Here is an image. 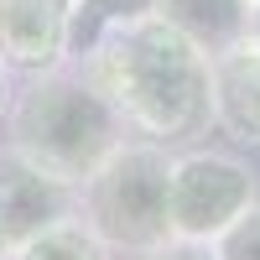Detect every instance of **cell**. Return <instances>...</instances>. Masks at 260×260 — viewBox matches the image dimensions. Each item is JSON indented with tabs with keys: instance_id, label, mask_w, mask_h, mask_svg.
<instances>
[{
	"instance_id": "cell-1",
	"label": "cell",
	"mask_w": 260,
	"mask_h": 260,
	"mask_svg": "<svg viewBox=\"0 0 260 260\" xmlns=\"http://www.w3.org/2000/svg\"><path fill=\"white\" fill-rule=\"evenodd\" d=\"M78 68L115 104L125 130L156 146H182L213 125V57L161 16L110 26Z\"/></svg>"
},
{
	"instance_id": "cell-2",
	"label": "cell",
	"mask_w": 260,
	"mask_h": 260,
	"mask_svg": "<svg viewBox=\"0 0 260 260\" xmlns=\"http://www.w3.org/2000/svg\"><path fill=\"white\" fill-rule=\"evenodd\" d=\"M6 130V146L21 161H31L73 192L125 146V120L115 115V104L83 78V68H68V62L26 78L11 94Z\"/></svg>"
},
{
	"instance_id": "cell-3",
	"label": "cell",
	"mask_w": 260,
	"mask_h": 260,
	"mask_svg": "<svg viewBox=\"0 0 260 260\" xmlns=\"http://www.w3.org/2000/svg\"><path fill=\"white\" fill-rule=\"evenodd\" d=\"M78 219L115 255H151L172 240V151L156 141H125L78 187Z\"/></svg>"
},
{
	"instance_id": "cell-4",
	"label": "cell",
	"mask_w": 260,
	"mask_h": 260,
	"mask_svg": "<svg viewBox=\"0 0 260 260\" xmlns=\"http://www.w3.org/2000/svg\"><path fill=\"white\" fill-rule=\"evenodd\" d=\"M255 203H260V182L250 161L229 156V151H208V146L172 156V240L213 245Z\"/></svg>"
},
{
	"instance_id": "cell-5",
	"label": "cell",
	"mask_w": 260,
	"mask_h": 260,
	"mask_svg": "<svg viewBox=\"0 0 260 260\" xmlns=\"http://www.w3.org/2000/svg\"><path fill=\"white\" fill-rule=\"evenodd\" d=\"M73 0H0V62L11 78H37L68 62Z\"/></svg>"
},
{
	"instance_id": "cell-6",
	"label": "cell",
	"mask_w": 260,
	"mask_h": 260,
	"mask_svg": "<svg viewBox=\"0 0 260 260\" xmlns=\"http://www.w3.org/2000/svg\"><path fill=\"white\" fill-rule=\"evenodd\" d=\"M0 208H6V219L16 229V245H21V240H31L37 229L78 213V192L52 182L47 172H37L31 161H21L11 146H0Z\"/></svg>"
},
{
	"instance_id": "cell-7",
	"label": "cell",
	"mask_w": 260,
	"mask_h": 260,
	"mask_svg": "<svg viewBox=\"0 0 260 260\" xmlns=\"http://www.w3.org/2000/svg\"><path fill=\"white\" fill-rule=\"evenodd\" d=\"M213 125L260 146V42H234L213 57Z\"/></svg>"
},
{
	"instance_id": "cell-8",
	"label": "cell",
	"mask_w": 260,
	"mask_h": 260,
	"mask_svg": "<svg viewBox=\"0 0 260 260\" xmlns=\"http://www.w3.org/2000/svg\"><path fill=\"white\" fill-rule=\"evenodd\" d=\"M156 16L208 57H219L250 37V0H156Z\"/></svg>"
},
{
	"instance_id": "cell-9",
	"label": "cell",
	"mask_w": 260,
	"mask_h": 260,
	"mask_svg": "<svg viewBox=\"0 0 260 260\" xmlns=\"http://www.w3.org/2000/svg\"><path fill=\"white\" fill-rule=\"evenodd\" d=\"M11 260H115V250L104 245L78 213H68V219L37 229L31 240H21Z\"/></svg>"
},
{
	"instance_id": "cell-10",
	"label": "cell",
	"mask_w": 260,
	"mask_h": 260,
	"mask_svg": "<svg viewBox=\"0 0 260 260\" xmlns=\"http://www.w3.org/2000/svg\"><path fill=\"white\" fill-rule=\"evenodd\" d=\"M156 16V0H73V37L68 57H83L110 26H130V21Z\"/></svg>"
},
{
	"instance_id": "cell-11",
	"label": "cell",
	"mask_w": 260,
	"mask_h": 260,
	"mask_svg": "<svg viewBox=\"0 0 260 260\" xmlns=\"http://www.w3.org/2000/svg\"><path fill=\"white\" fill-rule=\"evenodd\" d=\"M213 255L219 260H260V203L234 229H224L219 240H213Z\"/></svg>"
},
{
	"instance_id": "cell-12",
	"label": "cell",
	"mask_w": 260,
	"mask_h": 260,
	"mask_svg": "<svg viewBox=\"0 0 260 260\" xmlns=\"http://www.w3.org/2000/svg\"><path fill=\"white\" fill-rule=\"evenodd\" d=\"M141 260H219L213 255V245H192V240H167L161 250H151Z\"/></svg>"
},
{
	"instance_id": "cell-13",
	"label": "cell",
	"mask_w": 260,
	"mask_h": 260,
	"mask_svg": "<svg viewBox=\"0 0 260 260\" xmlns=\"http://www.w3.org/2000/svg\"><path fill=\"white\" fill-rule=\"evenodd\" d=\"M11 255H16V229L6 219V208H0V260H11Z\"/></svg>"
},
{
	"instance_id": "cell-14",
	"label": "cell",
	"mask_w": 260,
	"mask_h": 260,
	"mask_svg": "<svg viewBox=\"0 0 260 260\" xmlns=\"http://www.w3.org/2000/svg\"><path fill=\"white\" fill-rule=\"evenodd\" d=\"M11 68H6V62H0V120H6V110H11Z\"/></svg>"
},
{
	"instance_id": "cell-15",
	"label": "cell",
	"mask_w": 260,
	"mask_h": 260,
	"mask_svg": "<svg viewBox=\"0 0 260 260\" xmlns=\"http://www.w3.org/2000/svg\"><path fill=\"white\" fill-rule=\"evenodd\" d=\"M250 42H260V6H250Z\"/></svg>"
},
{
	"instance_id": "cell-16",
	"label": "cell",
	"mask_w": 260,
	"mask_h": 260,
	"mask_svg": "<svg viewBox=\"0 0 260 260\" xmlns=\"http://www.w3.org/2000/svg\"><path fill=\"white\" fill-rule=\"evenodd\" d=\"M250 6H260V0H250Z\"/></svg>"
}]
</instances>
